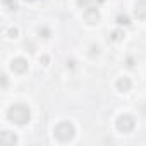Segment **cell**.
Returning a JSON list of instances; mask_svg holds the SVG:
<instances>
[{"mask_svg": "<svg viewBox=\"0 0 146 146\" xmlns=\"http://www.w3.org/2000/svg\"><path fill=\"white\" fill-rule=\"evenodd\" d=\"M105 2V0H78V4L83 9H91V7H98Z\"/></svg>", "mask_w": 146, "mask_h": 146, "instance_id": "8", "label": "cell"}, {"mask_svg": "<svg viewBox=\"0 0 146 146\" xmlns=\"http://www.w3.org/2000/svg\"><path fill=\"white\" fill-rule=\"evenodd\" d=\"M95 53H96V55H98V53H100V48H98V46H95V45H93V46H91V55H95Z\"/></svg>", "mask_w": 146, "mask_h": 146, "instance_id": "15", "label": "cell"}, {"mask_svg": "<svg viewBox=\"0 0 146 146\" xmlns=\"http://www.w3.org/2000/svg\"><path fill=\"white\" fill-rule=\"evenodd\" d=\"M16 141H17V137H16V136H11L7 131H4V132H2V136H0V143H2V144H9V143H11V144H14Z\"/></svg>", "mask_w": 146, "mask_h": 146, "instance_id": "9", "label": "cell"}, {"mask_svg": "<svg viewBox=\"0 0 146 146\" xmlns=\"http://www.w3.org/2000/svg\"><path fill=\"white\" fill-rule=\"evenodd\" d=\"M40 62H41V64H43V65H48V62H50V58H48V57H46V55H43V57H41V58H40Z\"/></svg>", "mask_w": 146, "mask_h": 146, "instance_id": "14", "label": "cell"}, {"mask_svg": "<svg viewBox=\"0 0 146 146\" xmlns=\"http://www.w3.org/2000/svg\"><path fill=\"white\" fill-rule=\"evenodd\" d=\"M131 86H132V83H131L129 78H119V81H117V90H119V91L127 93V91L131 90Z\"/></svg>", "mask_w": 146, "mask_h": 146, "instance_id": "6", "label": "cell"}, {"mask_svg": "<svg viewBox=\"0 0 146 146\" xmlns=\"http://www.w3.org/2000/svg\"><path fill=\"white\" fill-rule=\"evenodd\" d=\"M117 23H119L120 26H127L131 21H129V16H125V14H120V16L117 17Z\"/></svg>", "mask_w": 146, "mask_h": 146, "instance_id": "10", "label": "cell"}, {"mask_svg": "<svg viewBox=\"0 0 146 146\" xmlns=\"http://www.w3.org/2000/svg\"><path fill=\"white\" fill-rule=\"evenodd\" d=\"M127 65L132 67V65H134V60H132V58H127Z\"/></svg>", "mask_w": 146, "mask_h": 146, "instance_id": "18", "label": "cell"}, {"mask_svg": "<svg viewBox=\"0 0 146 146\" xmlns=\"http://www.w3.org/2000/svg\"><path fill=\"white\" fill-rule=\"evenodd\" d=\"M115 125H117V129H119L120 132L127 134V132H131V131L134 129L136 120H134V117H132V115H129V113H122V115L117 119Z\"/></svg>", "mask_w": 146, "mask_h": 146, "instance_id": "3", "label": "cell"}, {"mask_svg": "<svg viewBox=\"0 0 146 146\" xmlns=\"http://www.w3.org/2000/svg\"><path fill=\"white\" fill-rule=\"evenodd\" d=\"M84 21L88 24H96L100 21V14H98V9L96 7H91V9H86L84 11Z\"/></svg>", "mask_w": 146, "mask_h": 146, "instance_id": "5", "label": "cell"}, {"mask_svg": "<svg viewBox=\"0 0 146 146\" xmlns=\"http://www.w3.org/2000/svg\"><path fill=\"white\" fill-rule=\"evenodd\" d=\"M4 4L11 9V11H16L17 9V5H16V2H14V0H4Z\"/></svg>", "mask_w": 146, "mask_h": 146, "instance_id": "11", "label": "cell"}, {"mask_svg": "<svg viewBox=\"0 0 146 146\" xmlns=\"http://www.w3.org/2000/svg\"><path fill=\"white\" fill-rule=\"evenodd\" d=\"M40 35H43V38H50V31L46 28H40Z\"/></svg>", "mask_w": 146, "mask_h": 146, "instance_id": "13", "label": "cell"}, {"mask_svg": "<svg viewBox=\"0 0 146 146\" xmlns=\"http://www.w3.org/2000/svg\"><path fill=\"white\" fill-rule=\"evenodd\" d=\"M7 115H9V119L12 120V122H16V124H28L29 122V119H31V112H29V108L26 107V105H23V103H16V105H12L9 110H7Z\"/></svg>", "mask_w": 146, "mask_h": 146, "instance_id": "1", "label": "cell"}, {"mask_svg": "<svg viewBox=\"0 0 146 146\" xmlns=\"http://www.w3.org/2000/svg\"><path fill=\"white\" fill-rule=\"evenodd\" d=\"M26 2H33V0H26Z\"/></svg>", "mask_w": 146, "mask_h": 146, "instance_id": "19", "label": "cell"}, {"mask_svg": "<svg viewBox=\"0 0 146 146\" xmlns=\"http://www.w3.org/2000/svg\"><path fill=\"white\" fill-rule=\"evenodd\" d=\"M53 134H55V137L58 139V141H70L72 137H74V134H76V129H74V125H72L70 122H60L55 129H53Z\"/></svg>", "mask_w": 146, "mask_h": 146, "instance_id": "2", "label": "cell"}, {"mask_svg": "<svg viewBox=\"0 0 146 146\" xmlns=\"http://www.w3.org/2000/svg\"><path fill=\"white\" fill-rule=\"evenodd\" d=\"M136 17L137 19H146V0H139L136 4Z\"/></svg>", "mask_w": 146, "mask_h": 146, "instance_id": "7", "label": "cell"}, {"mask_svg": "<svg viewBox=\"0 0 146 146\" xmlns=\"http://www.w3.org/2000/svg\"><path fill=\"white\" fill-rule=\"evenodd\" d=\"M17 35H19L17 28H11V29H9V36H11V38H17Z\"/></svg>", "mask_w": 146, "mask_h": 146, "instance_id": "12", "label": "cell"}, {"mask_svg": "<svg viewBox=\"0 0 146 146\" xmlns=\"http://www.w3.org/2000/svg\"><path fill=\"white\" fill-rule=\"evenodd\" d=\"M2 84H4V86H7V76H5V74L2 76Z\"/></svg>", "mask_w": 146, "mask_h": 146, "instance_id": "17", "label": "cell"}, {"mask_svg": "<svg viewBox=\"0 0 146 146\" xmlns=\"http://www.w3.org/2000/svg\"><path fill=\"white\" fill-rule=\"evenodd\" d=\"M120 36H122V35H120V33H119V31H115V33H113V36H112V38H113V40H119V38H120Z\"/></svg>", "mask_w": 146, "mask_h": 146, "instance_id": "16", "label": "cell"}, {"mask_svg": "<svg viewBox=\"0 0 146 146\" xmlns=\"http://www.w3.org/2000/svg\"><path fill=\"white\" fill-rule=\"evenodd\" d=\"M11 69L14 70V72H17V74H24V72L28 70V60H24V58H14L12 62H11Z\"/></svg>", "mask_w": 146, "mask_h": 146, "instance_id": "4", "label": "cell"}]
</instances>
